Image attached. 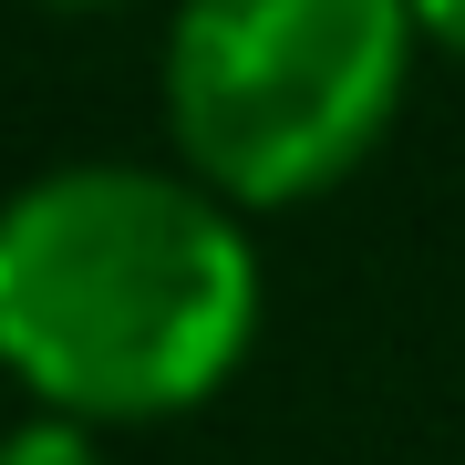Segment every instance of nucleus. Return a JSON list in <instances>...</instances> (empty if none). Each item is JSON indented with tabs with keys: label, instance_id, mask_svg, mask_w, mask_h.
I'll list each match as a JSON object with an SVG mask.
<instances>
[{
	"label": "nucleus",
	"instance_id": "obj_4",
	"mask_svg": "<svg viewBox=\"0 0 465 465\" xmlns=\"http://www.w3.org/2000/svg\"><path fill=\"white\" fill-rule=\"evenodd\" d=\"M414 21H424L434 52H455V63H465V0H414Z\"/></svg>",
	"mask_w": 465,
	"mask_h": 465
},
{
	"label": "nucleus",
	"instance_id": "obj_3",
	"mask_svg": "<svg viewBox=\"0 0 465 465\" xmlns=\"http://www.w3.org/2000/svg\"><path fill=\"white\" fill-rule=\"evenodd\" d=\"M0 465H104V445H94V424L32 414V424H11V434H0Z\"/></svg>",
	"mask_w": 465,
	"mask_h": 465
},
{
	"label": "nucleus",
	"instance_id": "obj_1",
	"mask_svg": "<svg viewBox=\"0 0 465 465\" xmlns=\"http://www.w3.org/2000/svg\"><path fill=\"white\" fill-rule=\"evenodd\" d=\"M259 341V238L186 166L84 155L0 197V372L63 424H176Z\"/></svg>",
	"mask_w": 465,
	"mask_h": 465
},
{
	"label": "nucleus",
	"instance_id": "obj_2",
	"mask_svg": "<svg viewBox=\"0 0 465 465\" xmlns=\"http://www.w3.org/2000/svg\"><path fill=\"white\" fill-rule=\"evenodd\" d=\"M414 0H176L166 134L238 217L311 207L393 134L414 94Z\"/></svg>",
	"mask_w": 465,
	"mask_h": 465
},
{
	"label": "nucleus",
	"instance_id": "obj_5",
	"mask_svg": "<svg viewBox=\"0 0 465 465\" xmlns=\"http://www.w3.org/2000/svg\"><path fill=\"white\" fill-rule=\"evenodd\" d=\"M42 11H114V0H42Z\"/></svg>",
	"mask_w": 465,
	"mask_h": 465
}]
</instances>
